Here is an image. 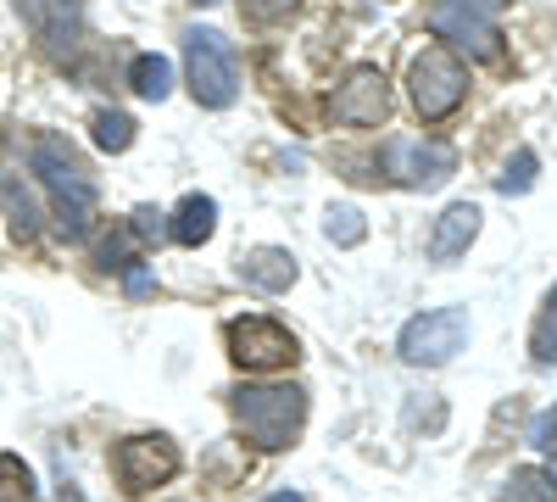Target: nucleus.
Segmentation results:
<instances>
[{
    "label": "nucleus",
    "instance_id": "9",
    "mask_svg": "<svg viewBox=\"0 0 557 502\" xmlns=\"http://www.w3.org/2000/svg\"><path fill=\"white\" fill-rule=\"evenodd\" d=\"M385 173L407 191H435L457 173V157L441 140H412V134H401V140L385 146Z\"/></svg>",
    "mask_w": 557,
    "mask_h": 502
},
{
    "label": "nucleus",
    "instance_id": "10",
    "mask_svg": "<svg viewBox=\"0 0 557 502\" xmlns=\"http://www.w3.org/2000/svg\"><path fill=\"white\" fill-rule=\"evenodd\" d=\"M335 123H351V128H380L385 112H391V89H385V73L380 68H351L346 84L335 89L330 101Z\"/></svg>",
    "mask_w": 557,
    "mask_h": 502
},
{
    "label": "nucleus",
    "instance_id": "22",
    "mask_svg": "<svg viewBox=\"0 0 557 502\" xmlns=\"http://www.w3.org/2000/svg\"><path fill=\"white\" fill-rule=\"evenodd\" d=\"M290 12H296V0H240L246 28H273V23H285Z\"/></svg>",
    "mask_w": 557,
    "mask_h": 502
},
{
    "label": "nucleus",
    "instance_id": "4",
    "mask_svg": "<svg viewBox=\"0 0 557 502\" xmlns=\"http://www.w3.org/2000/svg\"><path fill=\"white\" fill-rule=\"evenodd\" d=\"M184 68H190V89L201 107H228L240 96V62L235 45L218 28H190L184 34Z\"/></svg>",
    "mask_w": 557,
    "mask_h": 502
},
{
    "label": "nucleus",
    "instance_id": "13",
    "mask_svg": "<svg viewBox=\"0 0 557 502\" xmlns=\"http://www.w3.org/2000/svg\"><path fill=\"white\" fill-rule=\"evenodd\" d=\"M240 280L257 291H290L296 285V257L278 252V246H257L240 257Z\"/></svg>",
    "mask_w": 557,
    "mask_h": 502
},
{
    "label": "nucleus",
    "instance_id": "5",
    "mask_svg": "<svg viewBox=\"0 0 557 502\" xmlns=\"http://www.w3.org/2000/svg\"><path fill=\"white\" fill-rule=\"evenodd\" d=\"M507 0H430V28L441 39H451L457 51H469L474 62H491L502 51L496 34V12Z\"/></svg>",
    "mask_w": 557,
    "mask_h": 502
},
{
    "label": "nucleus",
    "instance_id": "11",
    "mask_svg": "<svg viewBox=\"0 0 557 502\" xmlns=\"http://www.w3.org/2000/svg\"><path fill=\"white\" fill-rule=\"evenodd\" d=\"M17 12H23L28 34H34L51 57H67L73 45H78V34H84L78 0H17Z\"/></svg>",
    "mask_w": 557,
    "mask_h": 502
},
{
    "label": "nucleus",
    "instance_id": "18",
    "mask_svg": "<svg viewBox=\"0 0 557 502\" xmlns=\"http://www.w3.org/2000/svg\"><path fill=\"white\" fill-rule=\"evenodd\" d=\"M0 502H39L28 464H23V458H12V452H0Z\"/></svg>",
    "mask_w": 557,
    "mask_h": 502
},
{
    "label": "nucleus",
    "instance_id": "27",
    "mask_svg": "<svg viewBox=\"0 0 557 502\" xmlns=\"http://www.w3.org/2000/svg\"><path fill=\"white\" fill-rule=\"evenodd\" d=\"M268 502H301L296 491H278V497H268Z\"/></svg>",
    "mask_w": 557,
    "mask_h": 502
},
{
    "label": "nucleus",
    "instance_id": "21",
    "mask_svg": "<svg viewBox=\"0 0 557 502\" xmlns=\"http://www.w3.org/2000/svg\"><path fill=\"white\" fill-rule=\"evenodd\" d=\"M323 235H330L335 246H357V241L368 235V223H362L357 207H330V218H323Z\"/></svg>",
    "mask_w": 557,
    "mask_h": 502
},
{
    "label": "nucleus",
    "instance_id": "20",
    "mask_svg": "<svg viewBox=\"0 0 557 502\" xmlns=\"http://www.w3.org/2000/svg\"><path fill=\"white\" fill-rule=\"evenodd\" d=\"M530 352H535V363H557V291L546 296V307H541V318H535Z\"/></svg>",
    "mask_w": 557,
    "mask_h": 502
},
{
    "label": "nucleus",
    "instance_id": "8",
    "mask_svg": "<svg viewBox=\"0 0 557 502\" xmlns=\"http://www.w3.org/2000/svg\"><path fill=\"white\" fill-rule=\"evenodd\" d=\"M228 357H235L240 369H290L301 357V346L285 325H273V318H235V325H228Z\"/></svg>",
    "mask_w": 557,
    "mask_h": 502
},
{
    "label": "nucleus",
    "instance_id": "1",
    "mask_svg": "<svg viewBox=\"0 0 557 502\" xmlns=\"http://www.w3.org/2000/svg\"><path fill=\"white\" fill-rule=\"evenodd\" d=\"M34 173L57 196V218H62L67 241H78L89 230V218H96V173L84 168V157L62 134H34Z\"/></svg>",
    "mask_w": 557,
    "mask_h": 502
},
{
    "label": "nucleus",
    "instance_id": "12",
    "mask_svg": "<svg viewBox=\"0 0 557 502\" xmlns=\"http://www.w3.org/2000/svg\"><path fill=\"white\" fill-rule=\"evenodd\" d=\"M474 235H480V207H474V201H457V207H446V212H441V223H435V241H430L435 262L462 257V252L474 246Z\"/></svg>",
    "mask_w": 557,
    "mask_h": 502
},
{
    "label": "nucleus",
    "instance_id": "25",
    "mask_svg": "<svg viewBox=\"0 0 557 502\" xmlns=\"http://www.w3.org/2000/svg\"><path fill=\"white\" fill-rule=\"evenodd\" d=\"M134 246H139V241H134L128 230H117V235L101 241V262H107V268H128V252H134Z\"/></svg>",
    "mask_w": 557,
    "mask_h": 502
},
{
    "label": "nucleus",
    "instance_id": "6",
    "mask_svg": "<svg viewBox=\"0 0 557 502\" xmlns=\"http://www.w3.org/2000/svg\"><path fill=\"white\" fill-rule=\"evenodd\" d=\"M462 346H469V313H462V307L418 313V318H407V330H401V357L407 363H424V369L451 363Z\"/></svg>",
    "mask_w": 557,
    "mask_h": 502
},
{
    "label": "nucleus",
    "instance_id": "26",
    "mask_svg": "<svg viewBox=\"0 0 557 502\" xmlns=\"http://www.w3.org/2000/svg\"><path fill=\"white\" fill-rule=\"evenodd\" d=\"M530 441H535L541 452H557V407H546V414L530 425Z\"/></svg>",
    "mask_w": 557,
    "mask_h": 502
},
{
    "label": "nucleus",
    "instance_id": "19",
    "mask_svg": "<svg viewBox=\"0 0 557 502\" xmlns=\"http://www.w3.org/2000/svg\"><path fill=\"white\" fill-rule=\"evenodd\" d=\"M96 146L101 151H128L134 146V118L128 112H96Z\"/></svg>",
    "mask_w": 557,
    "mask_h": 502
},
{
    "label": "nucleus",
    "instance_id": "16",
    "mask_svg": "<svg viewBox=\"0 0 557 502\" xmlns=\"http://www.w3.org/2000/svg\"><path fill=\"white\" fill-rule=\"evenodd\" d=\"M128 78H134V89H139L146 101H168V89H173V62H168V57H139Z\"/></svg>",
    "mask_w": 557,
    "mask_h": 502
},
{
    "label": "nucleus",
    "instance_id": "7",
    "mask_svg": "<svg viewBox=\"0 0 557 502\" xmlns=\"http://www.w3.org/2000/svg\"><path fill=\"white\" fill-rule=\"evenodd\" d=\"M178 464L184 458H178V446L168 436H128L112 452V469H117V480H123L128 497H146L151 486H168L178 475Z\"/></svg>",
    "mask_w": 557,
    "mask_h": 502
},
{
    "label": "nucleus",
    "instance_id": "15",
    "mask_svg": "<svg viewBox=\"0 0 557 502\" xmlns=\"http://www.w3.org/2000/svg\"><path fill=\"white\" fill-rule=\"evenodd\" d=\"M496 502H557V475L552 469H513Z\"/></svg>",
    "mask_w": 557,
    "mask_h": 502
},
{
    "label": "nucleus",
    "instance_id": "24",
    "mask_svg": "<svg viewBox=\"0 0 557 502\" xmlns=\"http://www.w3.org/2000/svg\"><path fill=\"white\" fill-rule=\"evenodd\" d=\"M128 235H134L139 246H151V241H162V235H168V223H162V212H157V207H134Z\"/></svg>",
    "mask_w": 557,
    "mask_h": 502
},
{
    "label": "nucleus",
    "instance_id": "17",
    "mask_svg": "<svg viewBox=\"0 0 557 502\" xmlns=\"http://www.w3.org/2000/svg\"><path fill=\"white\" fill-rule=\"evenodd\" d=\"M0 201H7V212H12V230H17L23 241H34V235H39V212H34V196L17 185V179H0Z\"/></svg>",
    "mask_w": 557,
    "mask_h": 502
},
{
    "label": "nucleus",
    "instance_id": "14",
    "mask_svg": "<svg viewBox=\"0 0 557 502\" xmlns=\"http://www.w3.org/2000/svg\"><path fill=\"white\" fill-rule=\"evenodd\" d=\"M212 230H218V201L212 196H184L173 223H168V235L178 246H201V241H212Z\"/></svg>",
    "mask_w": 557,
    "mask_h": 502
},
{
    "label": "nucleus",
    "instance_id": "2",
    "mask_svg": "<svg viewBox=\"0 0 557 502\" xmlns=\"http://www.w3.org/2000/svg\"><path fill=\"white\" fill-rule=\"evenodd\" d=\"M235 425L246 430V441H257L262 452H285L296 446L301 425H307V391L301 385H240L228 396Z\"/></svg>",
    "mask_w": 557,
    "mask_h": 502
},
{
    "label": "nucleus",
    "instance_id": "23",
    "mask_svg": "<svg viewBox=\"0 0 557 502\" xmlns=\"http://www.w3.org/2000/svg\"><path fill=\"white\" fill-rule=\"evenodd\" d=\"M530 185H535V151H519L513 162H507V173L496 179V191L502 196H524Z\"/></svg>",
    "mask_w": 557,
    "mask_h": 502
},
{
    "label": "nucleus",
    "instance_id": "3",
    "mask_svg": "<svg viewBox=\"0 0 557 502\" xmlns=\"http://www.w3.org/2000/svg\"><path fill=\"white\" fill-rule=\"evenodd\" d=\"M407 96H412V112L424 123H441L462 107V96H469V73H462V62L446 51V45H424V51L412 57Z\"/></svg>",
    "mask_w": 557,
    "mask_h": 502
}]
</instances>
